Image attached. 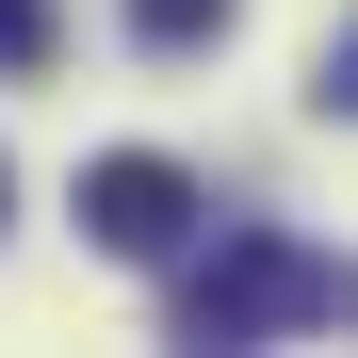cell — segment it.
I'll return each instance as SVG.
<instances>
[{
    "instance_id": "obj_1",
    "label": "cell",
    "mask_w": 358,
    "mask_h": 358,
    "mask_svg": "<svg viewBox=\"0 0 358 358\" xmlns=\"http://www.w3.org/2000/svg\"><path fill=\"white\" fill-rule=\"evenodd\" d=\"M342 310H358V277L293 228H212V261H179V342H293Z\"/></svg>"
},
{
    "instance_id": "obj_2",
    "label": "cell",
    "mask_w": 358,
    "mask_h": 358,
    "mask_svg": "<svg viewBox=\"0 0 358 358\" xmlns=\"http://www.w3.org/2000/svg\"><path fill=\"white\" fill-rule=\"evenodd\" d=\"M196 212H212V196H196L163 147H98V163H82V228H98L114 261H179V245H196Z\"/></svg>"
},
{
    "instance_id": "obj_3",
    "label": "cell",
    "mask_w": 358,
    "mask_h": 358,
    "mask_svg": "<svg viewBox=\"0 0 358 358\" xmlns=\"http://www.w3.org/2000/svg\"><path fill=\"white\" fill-rule=\"evenodd\" d=\"M228 17H245V0H131V33H147V49H212Z\"/></svg>"
},
{
    "instance_id": "obj_4",
    "label": "cell",
    "mask_w": 358,
    "mask_h": 358,
    "mask_svg": "<svg viewBox=\"0 0 358 358\" xmlns=\"http://www.w3.org/2000/svg\"><path fill=\"white\" fill-rule=\"evenodd\" d=\"M49 49H66V17H49V0H0V66H17V82H33V66H49Z\"/></svg>"
},
{
    "instance_id": "obj_5",
    "label": "cell",
    "mask_w": 358,
    "mask_h": 358,
    "mask_svg": "<svg viewBox=\"0 0 358 358\" xmlns=\"http://www.w3.org/2000/svg\"><path fill=\"white\" fill-rule=\"evenodd\" d=\"M310 98H326V114H358V17L326 33V66H310Z\"/></svg>"
}]
</instances>
